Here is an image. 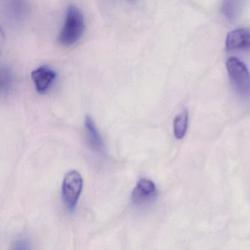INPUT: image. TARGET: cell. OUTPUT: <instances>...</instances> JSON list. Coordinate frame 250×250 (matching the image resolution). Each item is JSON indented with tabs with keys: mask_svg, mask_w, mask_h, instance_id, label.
Returning a JSON list of instances; mask_svg holds the SVG:
<instances>
[{
	"mask_svg": "<svg viewBox=\"0 0 250 250\" xmlns=\"http://www.w3.org/2000/svg\"><path fill=\"white\" fill-rule=\"evenodd\" d=\"M188 127V112L183 110L176 116L173 121V132L176 139H182L186 135Z\"/></svg>",
	"mask_w": 250,
	"mask_h": 250,
	"instance_id": "ba28073f",
	"label": "cell"
},
{
	"mask_svg": "<svg viewBox=\"0 0 250 250\" xmlns=\"http://www.w3.org/2000/svg\"><path fill=\"white\" fill-rule=\"evenodd\" d=\"M83 184V178L76 170H72L64 176L62 186V195L64 205L69 211H74L77 206Z\"/></svg>",
	"mask_w": 250,
	"mask_h": 250,
	"instance_id": "3957f363",
	"label": "cell"
},
{
	"mask_svg": "<svg viewBox=\"0 0 250 250\" xmlns=\"http://www.w3.org/2000/svg\"><path fill=\"white\" fill-rule=\"evenodd\" d=\"M13 76L11 70L4 66H0V96L5 95L11 90Z\"/></svg>",
	"mask_w": 250,
	"mask_h": 250,
	"instance_id": "9c48e42d",
	"label": "cell"
},
{
	"mask_svg": "<svg viewBox=\"0 0 250 250\" xmlns=\"http://www.w3.org/2000/svg\"><path fill=\"white\" fill-rule=\"evenodd\" d=\"M226 68L230 82L238 93L243 96L250 95V73L246 65L236 57L226 61Z\"/></svg>",
	"mask_w": 250,
	"mask_h": 250,
	"instance_id": "7a4b0ae2",
	"label": "cell"
},
{
	"mask_svg": "<svg viewBox=\"0 0 250 250\" xmlns=\"http://www.w3.org/2000/svg\"><path fill=\"white\" fill-rule=\"evenodd\" d=\"M157 190L155 183L151 180L143 179L138 181L131 195V200L137 205H146L152 202L157 198Z\"/></svg>",
	"mask_w": 250,
	"mask_h": 250,
	"instance_id": "277c9868",
	"label": "cell"
},
{
	"mask_svg": "<svg viewBox=\"0 0 250 250\" xmlns=\"http://www.w3.org/2000/svg\"><path fill=\"white\" fill-rule=\"evenodd\" d=\"M31 76L36 91L39 93L44 94L54 83L57 78V73L48 66H42L32 70Z\"/></svg>",
	"mask_w": 250,
	"mask_h": 250,
	"instance_id": "5b68a950",
	"label": "cell"
},
{
	"mask_svg": "<svg viewBox=\"0 0 250 250\" xmlns=\"http://www.w3.org/2000/svg\"><path fill=\"white\" fill-rule=\"evenodd\" d=\"M4 44H5V35H4V31L0 26V56L4 49Z\"/></svg>",
	"mask_w": 250,
	"mask_h": 250,
	"instance_id": "30bf717a",
	"label": "cell"
},
{
	"mask_svg": "<svg viewBox=\"0 0 250 250\" xmlns=\"http://www.w3.org/2000/svg\"><path fill=\"white\" fill-rule=\"evenodd\" d=\"M85 129L88 143L93 151L103 154L105 151V145L102 136L100 135L95 122L90 116L87 115L85 118Z\"/></svg>",
	"mask_w": 250,
	"mask_h": 250,
	"instance_id": "52a82bcc",
	"label": "cell"
},
{
	"mask_svg": "<svg viewBox=\"0 0 250 250\" xmlns=\"http://www.w3.org/2000/svg\"><path fill=\"white\" fill-rule=\"evenodd\" d=\"M84 19L77 7L70 5L67 8L64 25L59 35V42L64 46L76 44L84 32Z\"/></svg>",
	"mask_w": 250,
	"mask_h": 250,
	"instance_id": "6da1fadb",
	"label": "cell"
},
{
	"mask_svg": "<svg viewBox=\"0 0 250 250\" xmlns=\"http://www.w3.org/2000/svg\"><path fill=\"white\" fill-rule=\"evenodd\" d=\"M226 46L229 51L250 49V28H239L229 32Z\"/></svg>",
	"mask_w": 250,
	"mask_h": 250,
	"instance_id": "8992f818",
	"label": "cell"
}]
</instances>
